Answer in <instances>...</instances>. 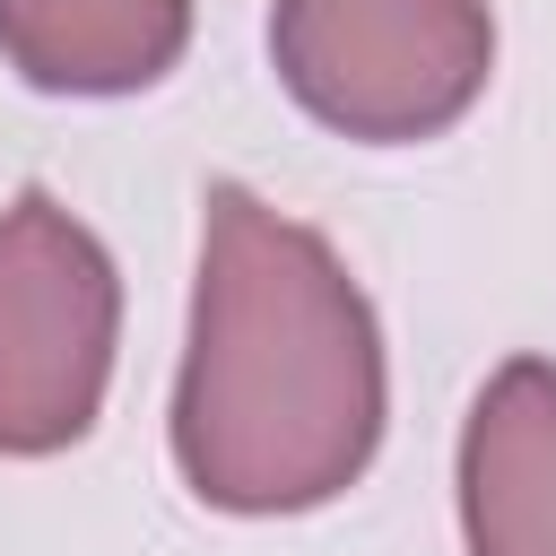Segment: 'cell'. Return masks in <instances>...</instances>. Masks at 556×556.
Returning a JSON list of instances; mask_svg holds the SVG:
<instances>
[{
  "label": "cell",
  "mask_w": 556,
  "mask_h": 556,
  "mask_svg": "<svg viewBox=\"0 0 556 556\" xmlns=\"http://www.w3.org/2000/svg\"><path fill=\"white\" fill-rule=\"evenodd\" d=\"M382 443V330L339 252L243 182L200 200L174 469L217 513H313Z\"/></svg>",
  "instance_id": "1"
},
{
  "label": "cell",
  "mask_w": 556,
  "mask_h": 556,
  "mask_svg": "<svg viewBox=\"0 0 556 556\" xmlns=\"http://www.w3.org/2000/svg\"><path fill=\"white\" fill-rule=\"evenodd\" d=\"M269 61L321 130L408 148L486 96L495 17L486 0H278Z\"/></svg>",
  "instance_id": "2"
},
{
  "label": "cell",
  "mask_w": 556,
  "mask_h": 556,
  "mask_svg": "<svg viewBox=\"0 0 556 556\" xmlns=\"http://www.w3.org/2000/svg\"><path fill=\"white\" fill-rule=\"evenodd\" d=\"M122 278L104 243L52 200L17 191L0 208V460L70 452L113 382Z\"/></svg>",
  "instance_id": "3"
},
{
  "label": "cell",
  "mask_w": 556,
  "mask_h": 556,
  "mask_svg": "<svg viewBox=\"0 0 556 556\" xmlns=\"http://www.w3.org/2000/svg\"><path fill=\"white\" fill-rule=\"evenodd\" d=\"M460 539L469 556H556V365L513 356L460 426Z\"/></svg>",
  "instance_id": "4"
},
{
  "label": "cell",
  "mask_w": 556,
  "mask_h": 556,
  "mask_svg": "<svg viewBox=\"0 0 556 556\" xmlns=\"http://www.w3.org/2000/svg\"><path fill=\"white\" fill-rule=\"evenodd\" d=\"M191 43V0H0V61L43 96H139Z\"/></svg>",
  "instance_id": "5"
}]
</instances>
